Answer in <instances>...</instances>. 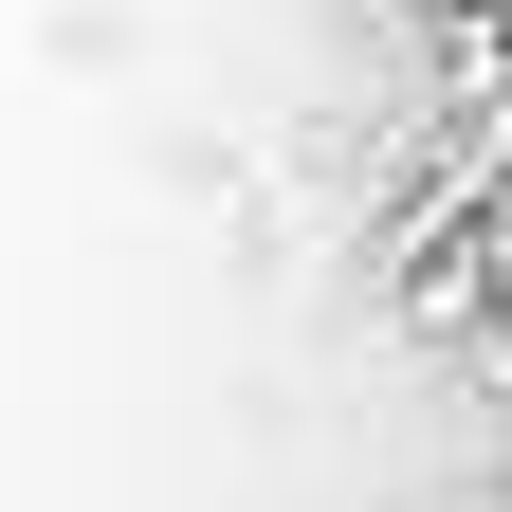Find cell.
<instances>
[{
	"mask_svg": "<svg viewBox=\"0 0 512 512\" xmlns=\"http://www.w3.org/2000/svg\"><path fill=\"white\" fill-rule=\"evenodd\" d=\"M403 19H439V37H476V19H494V0H403Z\"/></svg>",
	"mask_w": 512,
	"mask_h": 512,
	"instance_id": "cell-1",
	"label": "cell"
}]
</instances>
